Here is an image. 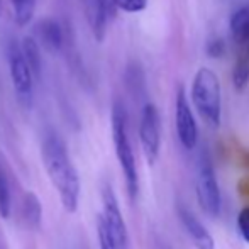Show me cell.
<instances>
[{
    "mask_svg": "<svg viewBox=\"0 0 249 249\" xmlns=\"http://www.w3.org/2000/svg\"><path fill=\"white\" fill-rule=\"evenodd\" d=\"M0 217L2 219L10 217V190L2 170H0Z\"/></svg>",
    "mask_w": 249,
    "mask_h": 249,
    "instance_id": "cell-17",
    "label": "cell"
},
{
    "mask_svg": "<svg viewBox=\"0 0 249 249\" xmlns=\"http://www.w3.org/2000/svg\"><path fill=\"white\" fill-rule=\"evenodd\" d=\"M237 231L241 237L249 244V207H244L237 215Z\"/></svg>",
    "mask_w": 249,
    "mask_h": 249,
    "instance_id": "cell-20",
    "label": "cell"
},
{
    "mask_svg": "<svg viewBox=\"0 0 249 249\" xmlns=\"http://www.w3.org/2000/svg\"><path fill=\"white\" fill-rule=\"evenodd\" d=\"M139 141L149 166H153L160 158L161 149V119L154 104H146L141 112L139 122Z\"/></svg>",
    "mask_w": 249,
    "mask_h": 249,
    "instance_id": "cell-6",
    "label": "cell"
},
{
    "mask_svg": "<svg viewBox=\"0 0 249 249\" xmlns=\"http://www.w3.org/2000/svg\"><path fill=\"white\" fill-rule=\"evenodd\" d=\"M2 10H3V5H2V0H0V16H2Z\"/></svg>",
    "mask_w": 249,
    "mask_h": 249,
    "instance_id": "cell-22",
    "label": "cell"
},
{
    "mask_svg": "<svg viewBox=\"0 0 249 249\" xmlns=\"http://www.w3.org/2000/svg\"><path fill=\"white\" fill-rule=\"evenodd\" d=\"M243 48H244V53H246V59L249 61V37L246 39V43L243 44Z\"/></svg>",
    "mask_w": 249,
    "mask_h": 249,
    "instance_id": "cell-21",
    "label": "cell"
},
{
    "mask_svg": "<svg viewBox=\"0 0 249 249\" xmlns=\"http://www.w3.org/2000/svg\"><path fill=\"white\" fill-rule=\"evenodd\" d=\"M41 44L50 53H58L63 46V31L54 19H44L37 26Z\"/></svg>",
    "mask_w": 249,
    "mask_h": 249,
    "instance_id": "cell-10",
    "label": "cell"
},
{
    "mask_svg": "<svg viewBox=\"0 0 249 249\" xmlns=\"http://www.w3.org/2000/svg\"><path fill=\"white\" fill-rule=\"evenodd\" d=\"M190 99L200 117L210 127H219L222 121V89L219 76L213 70L202 66L195 71Z\"/></svg>",
    "mask_w": 249,
    "mask_h": 249,
    "instance_id": "cell-2",
    "label": "cell"
},
{
    "mask_svg": "<svg viewBox=\"0 0 249 249\" xmlns=\"http://www.w3.org/2000/svg\"><path fill=\"white\" fill-rule=\"evenodd\" d=\"M102 217H104L107 227L110 229L119 249H127L129 244L127 226H125L124 215L121 212V205H119L117 197H115L110 185H105L102 188Z\"/></svg>",
    "mask_w": 249,
    "mask_h": 249,
    "instance_id": "cell-8",
    "label": "cell"
},
{
    "mask_svg": "<svg viewBox=\"0 0 249 249\" xmlns=\"http://www.w3.org/2000/svg\"><path fill=\"white\" fill-rule=\"evenodd\" d=\"M7 61H9V73L12 80L14 90L17 93V99L24 105H31L33 100V85H34V75L27 65L26 58L22 54L20 46L12 41L7 50Z\"/></svg>",
    "mask_w": 249,
    "mask_h": 249,
    "instance_id": "cell-5",
    "label": "cell"
},
{
    "mask_svg": "<svg viewBox=\"0 0 249 249\" xmlns=\"http://www.w3.org/2000/svg\"><path fill=\"white\" fill-rule=\"evenodd\" d=\"M249 83V61L246 56H241L236 59L232 68V85L237 92H243Z\"/></svg>",
    "mask_w": 249,
    "mask_h": 249,
    "instance_id": "cell-15",
    "label": "cell"
},
{
    "mask_svg": "<svg viewBox=\"0 0 249 249\" xmlns=\"http://www.w3.org/2000/svg\"><path fill=\"white\" fill-rule=\"evenodd\" d=\"M195 194L202 210L210 217H217L222 207V197H220L219 181H217L213 164L205 153L198 161L197 170V183H195Z\"/></svg>",
    "mask_w": 249,
    "mask_h": 249,
    "instance_id": "cell-4",
    "label": "cell"
},
{
    "mask_svg": "<svg viewBox=\"0 0 249 249\" xmlns=\"http://www.w3.org/2000/svg\"><path fill=\"white\" fill-rule=\"evenodd\" d=\"M12 5L17 26H27L33 19L34 10H36V0H12Z\"/></svg>",
    "mask_w": 249,
    "mask_h": 249,
    "instance_id": "cell-14",
    "label": "cell"
},
{
    "mask_svg": "<svg viewBox=\"0 0 249 249\" xmlns=\"http://www.w3.org/2000/svg\"><path fill=\"white\" fill-rule=\"evenodd\" d=\"M178 217H180L181 226L187 231L195 249H215V241H213L212 234L205 229V226L190 210L185 209V207H178Z\"/></svg>",
    "mask_w": 249,
    "mask_h": 249,
    "instance_id": "cell-9",
    "label": "cell"
},
{
    "mask_svg": "<svg viewBox=\"0 0 249 249\" xmlns=\"http://www.w3.org/2000/svg\"><path fill=\"white\" fill-rule=\"evenodd\" d=\"M22 217L26 224L33 229H37L43 220V205L34 192H27L22 198Z\"/></svg>",
    "mask_w": 249,
    "mask_h": 249,
    "instance_id": "cell-12",
    "label": "cell"
},
{
    "mask_svg": "<svg viewBox=\"0 0 249 249\" xmlns=\"http://www.w3.org/2000/svg\"><path fill=\"white\" fill-rule=\"evenodd\" d=\"M148 2L149 0H114V5L122 12L138 14L148 7Z\"/></svg>",
    "mask_w": 249,
    "mask_h": 249,
    "instance_id": "cell-18",
    "label": "cell"
},
{
    "mask_svg": "<svg viewBox=\"0 0 249 249\" xmlns=\"http://www.w3.org/2000/svg\"><path fill=\"white\" fill-rule=\"evenodd\" d=\"M22 54L26 58L27 65H29L31 71H33L34 78H39L41 75V50L37 46V43L33 39V37H24L22 41Z\"/></svg>",
    "mask_w": 249,
    "mask_h": 249,
    "instance_id": "cell-13",
    "label": "cell"
},
{
    "mask_svg": "<svg viewBox=\"0 0 249 249\" xmlns=\"http://www.w3.org/2000/svg\"><path fill=\"white\" fill-rule=\"evenodd\" d=\"M205 51H207V56H209V58H213V59L222 58L227 51L226 41H224L222 37H213V39H210L209 43H207Z\"/></svg>",
    "mask_w": 249,
    "mask_h": 249,
    "instance_id": "cell-19",
    "label": "cell"
},
{
    "mask_svg": "<svg viewBox=\"0 0 249 249\" xmlns=\"http://www.w3.org/2000/svg\"><path fill=\"white\" fill-rule=\"evenodd\" d=\"M41 154H43L44 170L54 190L58 192L61 205L65 207L66 212H76L82 187H80V177L73 161L70 160L65 142L58 136L50 134L44 139Z\"/></svg>",
    "mask_w": 249,
    "mask_h": 249,
    "instance_id": "cell-1",
    "label": "cell"
},
{
    "mask_svg": "<svg viewBox=\"0 0 249 249\" xmlns=\"http://www.w3.org/2000/svg\"><path fill=\"white\" fill-rule=\"evenodd\" d=\"M97 237H99V248L100 249H119L117 243H115L114 236H112L110 229L105 224L102 213L97 217Z\"/></svg>",
    "mask_w": 249,
    "mask_h": 249,
    "instance_id": "cell-16",
    "label": "cell"
},
{
    "mask_svg": "<svg viewBox=\"0 0 249 249\" xmlns=\"http://www.w3.org/2000/svg\"><path fill=\"white\" fill-rule=\"evenodd\" d=\"M175 125L180 144L185 149L192 151L197 148L198 142V125L195 121V114L192 110L185 89H178L177 100H175Z\"/></svg>",
    "mask_w": 249,
    "mask_h": 249,
    "instance_id": "cell-7",
    "label": "cell"
},
{
    "mask_svg": "<svg viewBox=\"0 0 249 249\" xmlns=\"http://www.w3.org/2000/svg\"><path fill=\"white\" fill-rule=\"evenodd\" d=\"M231 36L237 46H243L249 37V7H241L231 17Z\"/></svg>",
    "mask_w": 249,
    "mask_h": 249,
    "instance_id": "cell-11",
    "label": "cell"
},
{
    "mask_svg": "<svg viewBox=\"0 0 249 249\" xmlns=\"http://www.w3.org/2000/svg\"><path fill=\"white\" fill-rule=\"evenodd\" d=\"M112 141H114L115 156L121 164L122 175L125 180V188L131 198L138 197L139 192V175L136 156L132 151L131 141L127 136V121H125V110L121 104H115L112 108Z\"/></svg>",
    "mask_w": 249,
    "mask_h": 249,
    "instance_id": "cell-3",
    "label": "cell"
}]
</instances>
